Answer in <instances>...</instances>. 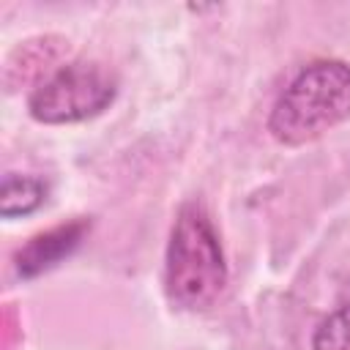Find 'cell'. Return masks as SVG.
Wrapping results in <instances>:
<instances>
[{
    "label": "cell",
    "mask_w": 350,
    "mask_h": 350,
    "mask_svg": "<svg viewBox=\"0 0 350 350\" xmlns=\"http://www.w3.org/2000/svg\"><path fill=\"white\" fill-rule=\"evenodd\" d=\"M90 232V221L88 219H74L68 224L52 227L46 232L33 235L14 257L16 262V273L22 279H33L49 268H55L63 257H68Z\"/></svg>",
    "instance_id": "cell-4"
},
{
    "label": "cell",
    "mask_w": 350,
    "mask_h": 350,
    "mask_svg": "<svg viewBox=\"0 0 350 350\" xmlns=\"http://www.w3.org/2000/svg\"><path fill=\"white\" fill-rule=\"evenodd\" d=\"M115 93L118 82L109 68H104L101 63L74 60L68 66H60L33 90L27 109L33 120L46 126L79 123L104 112L115 101Z\"/></svg>",
    "instance_id": "cell-3"
},
{
    "label": "cell",
    "mask_w": 350,
    "mask_h": 350,
    "mask_svg": "<svg viewBox=\"0 0 350 350\" xmlns=\"http://www.w3.org/2000/svg\"><path fill=\"white\" fill-rule=\"evenodd\" d=\"M350 118V63H309L276 98L268 131L282 145H306Z\"/></svg>",
    "instance_id": "cell-1"
},
{
    "label": "cell",
    "mask_w": 350,
    "mask_h": 350,
    "mask_svg": "<svg viewBox=\"0 0 350 350\" xmlns=\"http://www.w3.org/2000/svg\"><path fill=\"white\" fill-rule=\"evenodd\" d=\"M167 295L180 309H208L227 284V262L208 211L186 202L167 243Z\"/></svg>",
    "instance_id": "cell-2"
},
{
    "label": "cell",
    "mask_w": 350,
    "mask_h": 350,
    "mask_svg": "<svg viewBox=\"0 0 350 350\" xmlns=\"http://www.w3.org/2000/svg\"><path fill=\"white\" fill-rule=\"evenodd\" d=\"M44 197H46V186L41 178L8 172L0 186V213H3V219L27 216L36 208H41Z\"/></svg>",
    "instance_id": "cell-6"
},
{
    "label": "cell",
    "mask_w": 350,
    "mask_h": 350,
    "mask_svg": "<svg viewBox=\"0 0 350 350\" xmlns=\"http://www.w3.org/2000/svg\"><path fill=\"white\" fill-rule=\"evenodd\" d=\"M68 49V41L60 38V36H38V38H30L25 44H19L5 66H3V85L5 90H16L22 85H30L36 82L41 74H46Z\"/></svg>",
    "instance_id": "cell-5"
},
{
    "label": "cell",
    "mask_w": 350,
    "mask_h": 350,
    "mask_svg": "<svg viewBox=\"0 0 350 350\" xmlns=\"http://www.w3.org/2000/svg\"><path fill=\"white\" fill-rule=\"evenodd\" d=\"M312 350H350V304L339 306L317 325Z\"/></svg>",
    "instance_id": "cell-7"
}]
</instances>
